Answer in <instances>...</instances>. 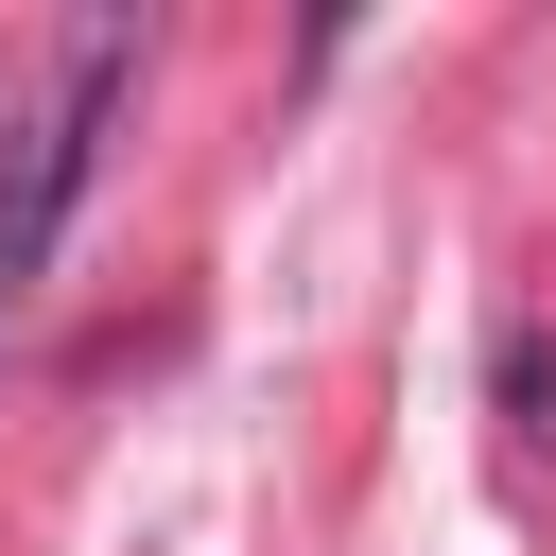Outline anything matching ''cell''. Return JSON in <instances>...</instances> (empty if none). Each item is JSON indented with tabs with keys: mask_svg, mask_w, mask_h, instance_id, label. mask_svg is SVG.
Wrapping results in <instances>:
<instances>
[{
	"mask_svg": "<svg viewBox=\"0 0 556 556\" xmlns=\"http://www.w3.org/2000/svg\"><path fill=\"white\" fill-rule=\"evenodd\" d=\"M122 87H139V35H122V17H87V35H70L17 104H0V330L35 313L52 243H70V191H87L104 122H122Z\"/></svg>",
	"mask_w": 556,
	"mask_h": 556,
	"instance_id": "cell-1",
	"label": "cell"
}]
</instances>
